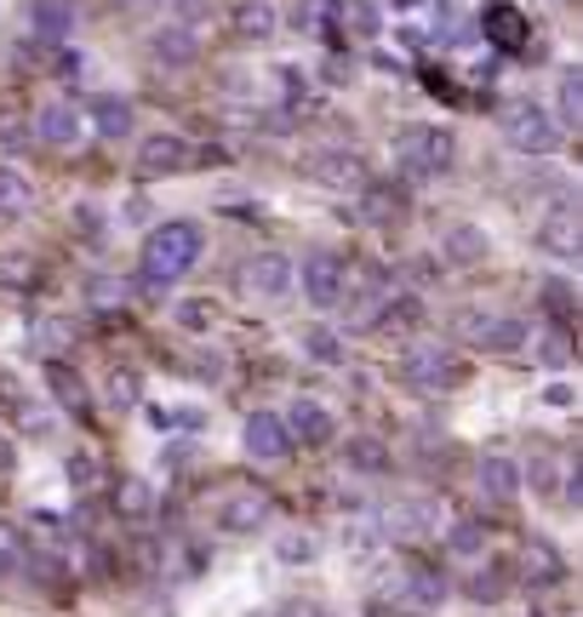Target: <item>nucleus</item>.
I'll return each instance as SVG.
<instances>
[{"instance_id":"1","label":"nucleus","mask_w":583,"mask_h":617,"mask_svg":"<svg viewBox=\"0 0 583 617\" xmlns=\"http://www.w3.org/2000/svg\"><path fill=\"white\" fill-rule=\"evenodd\" d=\"M195 258H200V229L195 223H160L144 240V281L149 286L184 281V274L195 269Z\"/></svg>"},{"instance_id":"2","label":"nucleus","mask_w":583,"mask_h":617,"mask_svg":"<svg viewBox=\"0 0 583 617\" xmlns=\"http://www.w3.org/2000/svg\"><path fill=\"white\" fill-rule=\"evenodd\" d=\"M389 155L400 166V178L429 184V178H440V171L452 166V132L446 126H406V132H395Z\"/></svg>"},{"instance_id":"3","label":"nucleus","mask_w":583,"mask_h":617,"mask_svg":"<svg viewBox=\"0 0 583 617\" xmlns=\"http://www.w3.org/2000/svg\"><path fill=\"white\" fill-rule=\"evenodd\" d=\"M458 337L464 343H475L480 355H514L527 343V321L521 315H498V308H480V303H469V308H458Z\"/></svg>"},{"instance_id":"4","label":"nucleus","mask_w":583,"mask_h":617,"mask_svg":"<svg viewBox=\"0 0 583 617\" xmlns=\"http://www.w3.org/2000/svg\"><path fill=\"white\" fill-rule=\"evenodd\" d=\"M503 137H509V144L521 149V155H555L566 132L549 121L543 103L521 97V103H509V109H503Z\"/></svg>"},{"instance_id":"5","label":"nucleus","mask_w":583,"mask_h":617,"mask_svg":"<svg viewBox=\"0 0 583 617\" xmlns=\"http://www.w3.org/2000/svg\"><path fill=\"white\" fill-rule=\"evenodd\" d=\"M435 526H440V509H435L429 498H400V503H389L384 514H377V532L395 537V543L435 537Z\"/></svg>"},{"instance_id":"6","label":"nucleus","mask_w":583,"mask_h":617,"mask_svg":"<svg viewBox=\"0 0 583 617\" xmlns=\"http://www.w3.org/2000/svg\"><path fill=\"white\" fill-rule=\"evenodd\" d=\"M292 286V263L281 252H258L240 263V292H247L252 303H274V297H287Z\"/></svg>"},{"instance_id":"7","label":"nucleus","mask_w":583,"mask_h":617,"mask_svg":"<svg viewBox=\"0 0 583 617\" xmlns=\"http://www.w3.org/2000/svg\"><path fill=\"white\" fill-rule=\"evenodd\" d=\"M303 171L326 189H361L366 184V160L355 149H309L303 155Z\"/></svg>"},{"instance_id":"8","label":"nucleus","mask_w":583,"mask_h":617,"mask_svg":"<svg viewBox=\"0 0 583 617\" xmlns=\"http://www.w3.org/2000/svg\"><path fill=\"white\" fill-rule=\"evenodd\" d=\"M538 247H543L549 258H561V263H572V258L583 252V218H577L572 200H561L549 218H538Z\"/></svg>"},{"instance_id":"9","label":"nucleus","mask_w":583,"mask_h":617,"mask_svg":"<svg viewBox=\"0 0 583 617\" xmlns=\"http://www.w3.org/2000/svg\"><path fill=\"white\" fill-rule=\"evenodd\" d=\"M263 521H269V498L252 487H240L218 503V532H229V537H252V532H263Z\"/></svg>"},{"instance_id":"10","label":"nucleus","mask_w":583,"mask_h":617,"mask_svg":"<svg viewBox=\"0 0 583 617\" xmlns=\"http://www.w3.org/2000/svg\"><path fill=\"white\" fill-rule=\"evenodd\" d=\"M189 144L178 132H155L144 137V149H137V178H171V171H184L189 166Z\"/></svg>"},{"instance_id":"11","label":"nucleus","mask_w":583,"mask_h":617,"mask_svg":"<svg viewBox=\"0 0 583 617\" xmlns=\"http://www.w3.org/2000/svg\"><path fill=\"white\" fill-rule=\"evenodd\" d=\"M240 446H247L252 458H263V463H281L292 452V435H287V423L274 418V411H252L247 429H240Z\"/></svg>"},{"instance_id":"12","label":"nucleus","mask_w":583,"mask_h":617,"mask_svg":"<svg viewBox=\"0 0 583 617\" xmlns=\"http://www.w3.org/2000/svg\"><path fill=\"white\" fill-rule=\"evenodd\" d=\"M303 297L315 303V308H332V303L343 297V258L309 252V258H303Z\"/></svg>"},{"instance_id":"13","label":"nucleus","mask_w":583,"mask_h":617,"mask_svg":"<svg viewBox=\"0 0 583 617\" xmlns=\"http://www.w3.org/2000/svg\"><path fill=\"white\" fill-rule=\"evenodd\" d=\"M34 137L52 149H69L81 137V109L75 103H41V109H34Z\"/></svg>"},{"instance_id":"14","label":"nucleus","mask_w":583,"mask_h":617,"mask_svg":"<svg viewBox=\"0 0 583 617\" xmlns=\"http://www.w3.org/2000/svg\"><path fill=\"white\" fill-rule=\"evenodd\" d=\"M400 372L412 377V384H424V389H440L446 377H452V360H446L440 343H412V349L400 355Z\"/></svg>"},{"instance_id":"15","label":"nucleus","mask_w":583,"mask_h":617,"mask_svg":"<svg viewBox=\"0 0 583 617\" xmlns=\"http://www.w3.org/2000/svg\"><path fill=\"white\" fill-rule=\"evenodd\" d=\"M389 583H395L389 595H395V600H406V606H418V611H429V606H440V600H446V583H440L435 572H424V566H400Z\"/></svg>"},{"instance_id":"16","label":"nucleus","mask_w":583,"mask_h":617,"mask_svg":"<svg viewBox=\"0 0 583 617\" xmlns=\"http://www.w3.org/2000/svg\"><path fill=\"white\" fill-rule=\"evenodd\" d=\"M75 18H81L75 0H29V29L41 34V41H63V34H75Z\"/></svg>"},{"instance_id":"17","label":"nucleus","mask_w":583,"mask_h":617,"mask_svg":"<svg viewBox=\"0 0 583 617\" xmlns=\"http://www.w3.org/2000/svg\"><path fill=\"white\" fill-rule=\"evenodd\" d=\"M326 29L332 34H355V41H372V34H377V7H372V0H332Z\"/></svg>"},{"instance_id":"18","label":"nucleus","mask_w":583,"mask_h":617,"mask_svg":"<svg viewBox=\"0 0 583 617\" xmlns=\"http://www.w3.org/2000/svg\"><path fill=\"white\" fill-rule=\"evenodd\" d=\"M149 52H155V63H171V69H184V63H195L200 57V34L189 29V23H166L155 41H149Z\"/></svg>"},{"instance_id":"19","label":"nucleus","mask_w":583,"mask_h":617,"mask_svg":"<svg viewBox=\"0 0 583 617\" xmlns=\"http://www.w3.org/2000/svg\"><path fill=\"white\" fill-rule=\"evenodd\" d=\"M281 423H287V435H292V440H309V446H326V440L337 435L332 411H326V406H315V400H298V406H292V418H281Z\"/></svg>"},{"instance_id":"20","label":"nucleus","mask_w":583,"mask_h":617,"mask_svg":"<svg viewBox=\"0 0 583 617\" xmlns=\"http://www.w3.org/2000/svg\"><path fill=\"white\" fill-rule=\"evenodd\" d=\"M86 115H92V126H97L103 137H126V132H132V103L115 97V92L86 97Z\"/></svg>"},{"instance_id":"21","label":"nucleus","mask_w":583,"mask_h":617,"mask_svg":"<svg viewBox=\"0 0 583 617\" xmlns=\"http://www.w3.org/2000/svg\"><path fill=\"white\" fill-rule=\"evenodd\" d=\"M274 23H281V18H274L269 0H240V7L229 12V29L240 34V41H269Z\"/></svg>"},{"instance_id":"22","label":"nucleus","mask_w":583,"mask_h":617,"mask_svg":"<svg viewBox=\"0 0 583 617\" xmlns=\"http://www.w3.org/2000/svg\"><path fill=\"white\" fill-rule=\"evenodd\" d=\"M521 349H532V360H538V366L561 372V366L572 360V337H566L561 326H538V332H527V343H521Z\"/></svg>"},{"instance_id":"23","label":"nucleus","mask_w":583,"mask_h":617,"mask_svg":"<svg viewBox=\"0 0 583 617\" xmlns=\"http://www.w3.org/2000/svg\"><path fill=\"white\" fill-rule=\"evenodd\" d=\"M440 247H446V263H480V258L492 252V240L480 234L475 223H452V229H446V240H440Z\"/></svg>"},{"instance_id":"24","label":"nucleus","mask_w":583,"mask_h":617,"mask_svg":"<svg viewBox=\"0 0 583 617\" xmlns=\"http://www.w3.org/2000/svg\"><path fill=\"white\" fill-rule=\"evenodd\" d=\"M480 492L509 503L514 492H521V469H514L509 458H480Z\"/></svg>"},{"instance_id":"25","label":"nucleus","mask_w":583,"mask_h":617,"mask_svg":"<svg viewBox=\"0 0 583 617\" xmlns=\"http://www.w3.org/2000/svg\"><path fill=\"white\" fill-rule=\"evenodd\" d=\"M29 206H34L29 178H23V171H12V166H0V218H23Z\"/></svg>"},{"instance_id":"26","label":"nucleus","mask_w":583,"mask_h":617,"mask_svg":"<svg viewBox=\"0 0 583 617\" xmlns=\"http://www.w3.org/2000/svg\"><path fill=\"white\" fill-rule=\"evenodd\" d=\"M46 389L58 395V406H69V411H81L86 406V384L75 372H69L63 360H46Z\"/></svg>"},{"instance_id":"27","label":"nucleus","mask_w":583,"mask_h":617,"mask_svg":"<svg viewBox=\"0 0 583 617\" xmlns=\"http://www.w3.org/2000/svg\"><path fill=\"white\" fill-rule=\"evenodd\" d=\"M303 355L321 360V366H337V360H343V337L326 332V326H309V332H303Z\"/></svg>"},{"instance_id":"28","label":"nucleus","mask_w":583,"mask_h":617,"mask_svg":"<svg viewBox=\"0 0 583 617\" xmlns=\"http://www.w3.org/2000/svg\"><path fill=\"white\" fill-rule=\"evenodd\" d=\"M583 75H577V69H566V75H561V132H572V126H583V86H577Z\"/></svg>"},{"instance_id":"29","label":"nucleus","mask_w":583,"mask_h":617,"mask_svg":"<svg viewBox=\"0 0 583 617\" xmlns=\"http://www.w3.org/2000/svg\"><path fill=\"white\" fill-rule=\"evenodd\" d=\"M343 452H350V463H355V469H366V474H384V469H389V452H384V440H372V435L350 440V446H343Z\"/></svg>"},{"instance_id":"30","label":"nucleus","mask_w":583,"mask_h":617,"mask_svg":"<svg viewBox=\"0 0 583 617\" xmlns=\"http://www.w3.org/2000/svg\"><path fill=\"white\" fill-rule=\"evenodd\" d=\"M446 548H452L458 561L480 555V548H487V526H480V521H458L452 532H446Z\"/></svg>"},{"instance_id":"31","label":"nucleus","mask_w":583,"mask_h":617,"mask_svg":"<svg viewBox=\"0 0 583 617\" xmlns=\"http://www.w3.org/2000/svg\"><path fill=\"white\" fill-rule=\"evenodd\" d=\"M361 212H366V223H395L400 218V200H395V189H366Z\"/></svg>"},{"instance_id":"32","label":"nucleus","mask_w":583,"mask_h":617,"mask_svg":"<svg viewBox=\"0 0 583 617\" xmlns=\"http://www.w3.org/2000/svg\"><path fill=\"white\" fill-rule=\"evenodd\" d=\"M487 23H498V41H503V46H521V34H527V18L514 12V7H503V0H498V7L487 12Z\"/></svg>"},{"instance_id":"33","label":"nucleus","mask_w":583,"mask_h":617,"mask_svg":"<svg viewBox=\"0 0 583 617\" xmlns=\"http://www.w3.org/2000/svg\"><path fill=\"white\" fill-rule=\"evenodd\" d=\"M527 577L555 583V577H561V555H555L549 543H527Z\"/></svg>"},{"instance_id":"34","label":"nucleus","mask_w":583,"mask_h":617,"mask_svg":"<svg viewBox=\"0 0 583 617\" xmlns=\"http://www.w3.org/2000/svg\"><path fill=\"white\" fill-rule=\"evenodd\" d=\"M69 337H75V326H69V321H46V326L34 332L29 343H34V355H58V349H63Z\"/></svg>"},{"instance_id":"35","label":"nucleus","mask_w":583,"mask_h":617,"mask_svg":"<svg viewBox=\"0 0 583 617\" xmlns=\"http://www.w3.org/2000/svg\"><path fill=\"white\" fill-rule=\"evenodd\" d=\"M86 297H92L97 308H110V303H126V281H110V274H92V281H86Z\"/></svg>"},{"instance_id":"36","label":"nucleus","mask_w":583,"mask_h":617,"mask_svg":"<svg viewBox=\"0 0 583 617\" xmlns=\"http://www.w3.org/2000/svg\"><path fill=\"white\" fill-rule=\"evenodd\" d=\"M115 503H121V514H149V509H155V498H149V487H144V480H126Z\"/></svg>"},{"instance_id":"37","label":"nucleus","mask_w":583,"mask_h":617,"mask_svg":"<svg viewBox=\"0 0 583 617\" xmlns=\"http://www.w3.org/2000/svg\"><path fill=\"white\" fill-rule=\"evenodd\" d=\"M274 555H281V561H315V537H303V532H292V537H281V543H274Z\"/></svg>"},{"instance_id":"38","label":"nucleus","mask_w":583,"mask_h":617,"mask_svg":"<svg viewBox=\"0 0 583 617\" xmlns=\"http://www.w3.org/2000/svg\"><path fill=\"white\" fill-rule=\"evenodd\" d=\"M178 321H184L189 332H206V326H212V303H206V297H189V303H178Z\"/></svg>"},{"instance_id":"39","label":"nucleus","mask_w":583,"mask_h":617,"mask_svg":"<svg viewBox=\"0 0 583 617\" xmlns=\"http://www.w3.org/2000/svg\"><path fill=\"white\" fill-rule=\"evenodd\" d=\"M110 395H115V406H132L137 395H144V384H137L132 372H115V377H110Z\"/></svg>"},{"instance_id":"40","label":"nucleus","mask_w":583,"mask_h":617,"mask_svg":"<svg viewBox=\"0 0 583 617\" xmlns=\"http://www.w3.org/2000/svg\"><path fill=\"white\" fill-rule=\"evenodd\" d=\"M12 572H18V537L0 526V577H12Z\"/></svg>"},{"instance_id":"41","label":"nucleus","mask_w":583,"mask_h":617,"mask_svg":"<svg viewBox=\"0 0 583 617\" xmlns=\"http://www.w3.org/2000/svg\"><path fill=\"white\" fill-rule=\"evenodd\" d=\"M543 292H549V303H555V308H561V315H566V303H572V286H566V281H549Z\"/></svg>"},{"instance_id":"42","label":"nucleus","mask_w":583,"mask_h":617,"mask_svg":"<svg viewBox=\"0 0 583 617\" xmlns=\"http://www.w3.org/2000/svg\"><path fill=\"white\" fill-rule=\"evenodd\" d=\"M469 595H475V600H498V577H475Z\"/></svg>"},{"instance_id":"43","label":"nucleus","mask_w":583,"mask_h":617,"mask_svg":"<svg viewBox=\"0 0 583 617\" xmlns=\"http://www.w3.org/2000/svg\"><path fill=\"white\" fill-rule=\"evenodd\" d=\"M0 144H7V149H18V144H23V132H18V121H0Z\"/></svg>"},{"instance_id":"44","label":"nucleus","mask_w":583,"mask_h":617,"mask_svg":"<svg viewBox=\"0 0 583 617\" xmlns=\"http://www.w3.org/2000/svg\"><path fill=\"white\" fill-rule=\"evenodd\" d=\"M543 400H549V406H561V411H566V406H572V389H566V384H555V389H543Z\"/></svg>"},{"instance_id":"45","label":"nucleus","mask_w":583,"mask_h":617,"mask_svg":"<svg viewBox=\"0 0 583 617\" xmlns=\"http://www.w3.org/2000/svg\"><path fill=\"white\" fill-rule=\"evenodd\" d=\"M75 223H81L86 234H97V212H92V206H81V212H75Z\"/></svg>"},{"instance_id":"46","label":"nucleus","mask_w":583,"mask_h":617,"mask_svg":"<svg viewBox=\"0 0 583 617\" xmlns=\"http://www.w3.org/2000/svg\"><path fill=\"white\" fill-rule=\"evenodd\" d=\"M0 469H7V440H0Z\"/></svg>"},{"instance_id":"47","label":"nucleus","mask_w":583,"mask_h":617,"mask_svg":"<svg viewBox=\"0 0 583 617\" xmlns=\"http://www.w3.org/2000/svg\"><path fill=\"white\" fill-rule=\"evenodd\" d=\"M121 7H137V0H121Z\"/></svg>"}]
</instances>
